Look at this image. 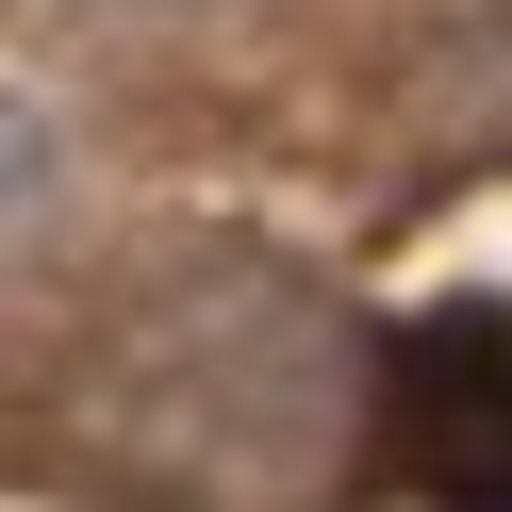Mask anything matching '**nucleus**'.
I'll return each mask as SVG.
<instances>
[{"mask_svg": "<svg viewBox=\"0 0 512 512\" xmlns=\"http://www.w3.org/2000/svg\"><path fill=\"white\" fill-rule=\"evenodd\" d=\"M380 463L430 512H512V298H446L380 364Z\"/></svg>", "mask_w": 512, "mask_h": 512, "instance_id": "nucleus-1", "label": "nucleus"}]
</instances>
